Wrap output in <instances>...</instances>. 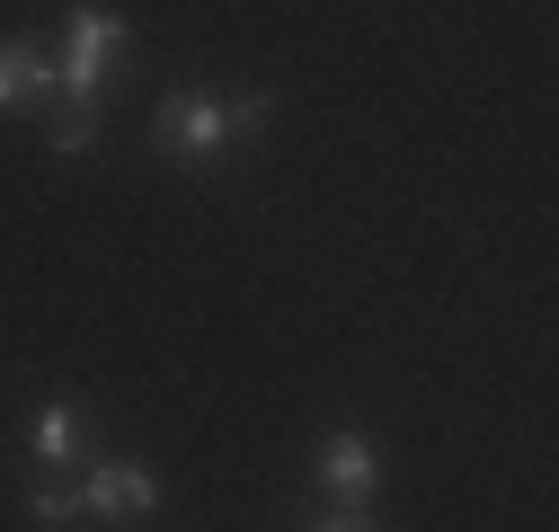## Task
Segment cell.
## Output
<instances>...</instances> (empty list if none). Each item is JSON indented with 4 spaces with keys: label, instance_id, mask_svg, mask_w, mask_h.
<instances>
[{
    "label": "cell",
    "instance_id": "cell-9",
    "mask_svg": "<svg viewBox=\"0 0 559 532\" xmlns=\"http://www.w3.org/2000/svg\"><path fill=\"white\" fill-rule=\"evenodd\" d=\"M223 116H231V143H249V133H266V116H275V98H266V89H249V98H231Z\"/></svg>",
    "mask_w": 559,
    "mask_h": 532
},
{
    "label": "cell",
    "instance_id": "cell-2",
    "mask_svg": "<svg viewBox=\"0 0 559 532\" xmlns=\"http://www.w3.org/2000/svg\"><path fill=\"white\" fill-rule=\"evenodd\" d=\"M223 143H231L223 98H204V89H169V98L152 107V152H169V160H214Z\"/></svg>",
    "mask_w": 559,
    "mask_h": 532
},
{
    "label": "cell",
    "instance_id": "cell-6",
    "mask_svg": "<svg viewBox=\"0 0 559 532\" xmlns=\"http://www.w3.org/2000/svg\"><path fill=\"white\" fill-rule=\"evenodd\" d=\"M81 435H90V418L72 409V399H45V409H36V426H27V452L45 461V471H72Z\"/></svg>",
    "mask_w": 559,
    "mask_h": 532
},
{
    "label": "cell",
    "instance_id": "cell-4",
    "mask_svg": "<svg viewBox=\"0 0 559 532\" xmlns=\"http://www.w3.org/2000/svg\"><path fill=\"white\" fill-rule=\"evenodd\" d=\"M81 506L90 515H152L160 480L143 471V461H90V471H81Z\"/></svg>",
    "mask_w": 559,
    "mask_h": 532
},
{
    "label": "cell",
    "instance_id": "cell-10",
    "mask_svg": "<svg viewBox=\"0 0 559 532\" xmlns=\"http://www.w3.org/2000/svg\"><path fill=\"white\" fill-rule=\"evenodd\" d=\"M311 532H373L365 515H329V523H311Z\"/></svg>",
    "mask_w": 559,
    "mask_h": 532
},
{
    "label": "cell",
    "instance_id": "cell-7",
    "mask_svg": "<svg viewBox=\"0 0 559 532\" xmlns=\"http://www.w3.org/2000/svg\"><path fill=\"white\" fill-rule=\"evenodd\" d=\"M27 515H36V523H72V515H81V480H72V471H45V480L27 488Z\"/></svg>",
    "mask_w": 559,
    "mask_h": 532
},
{
    "label": "cell",
    "instance_id": "cell-1",
    "mask_svg": "<svg viewBox=\"0 0 559 532\" xmlns=\"http://www.w3.org/2000/svg\"><path fill=\"white\" fill-rule=\"evenodd\" d=\"M124 19L116 10H72V27H62V53H53V72H62V89H72V107H98V89H107V72H116V53H124Z\"/></svg>",
    "mask_w": 559,
    "mask_h": 532
},
{
    "label": "cell",
    "instance_id": "cell-8",
    "mask_svg": "<svg viewBox=\"0 0 559 532\" xmlns=\"http://www.w3.org/2000/svg\"><path fill=\"white\" fill-rule=\"evenodd\" d=\"M45 143H53V152H90V143H98V124H90V107H72V116H53V124H45Z\"/></svg>",
    "mask_w": 559,
    "mask_h": 532
},
{
    "label": "cell",
    "instance_id": "cell-5",
    "mask_svg": "<svg viewBox=\"0 0 559 532\" xmlns=\"http://www.w3.org/2000/svg\"><path fill=\"white\" fill-rule=\"evenodd\" d=\"M53 89H62L53 53L36 36H0V107H45Z\"/></svg>",
    "mask_w": 559,
    "mask_h": 532
},
{
    "label": "cell",
    "instance_id": "cell-3",
    "mask_svg": "<svg viewBox=\"0 0 559 532\" xmlns=\"http://www.w3.org/2000/svg\"><path fill=\"white\" fill-rule=\"evenodd\" d=\"M320 488H329L337 515H365L373 488H382V452H373L365 435H329V444H320Z\"/></svg>",
    "mask_w": 559,
    "mask_h": 532
}]
</instances>
